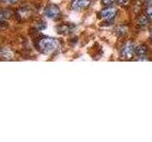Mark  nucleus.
<instances>
[{"instance_id":"obj_1","label":"nucleus","mask_w":152,"mask_h":142,"mask_svg":"<svg viewBox=\"0 0 152 142\" xmlns=\"http://www.w3.org/2000/svg\"><path fill=\"white\" fill-rule=\"evenodd\" d=\"M59 46V43L55 38L43 37L38 42V49L44 54H50L53 52Z\"/></svg>"},{"instance_id":"obj_2","label":"nucleus","mask_w":152,"mask_h":142,"mask_svg":"<svg viewBox=\"0 0 152 142\" xmlns=\"http://www.w3.org/2000/svg\"><path fill=\"white\" fill-rule=\"evenodd\" d=\"M135 47L136 46H134V43L132 41H128L125 43L121 49V56L123 58L130 59L133 54L135 53Z\"/></svg>"},{"instance_id":"obj_3","label":"nucleus","mask_w":152,"mask_h":142,"mask_svg":"<svg viewBox=\"0 0 152 142\" xmlns=\"http://www.w3.org/2000/svg\"><path fill=\"white\" fill-rule=\"evenodd\" d=\"M44 14L46 15V17L50 19H55V18H58L61 15V11L56 5L50 4L45 8Z\"/></svg>"},{"instance_id":"obj_4","label":"nucleus","mask_w":152,"mask_h":142,"mask_svg":"<svg viewBox=\"0 0 152 142\" xmlns=\"http://www.w3.org/2000/svg\"><path fill=\"white\" fill-rule=\"evenodd\" d=\"M116 14H117V9L114 8V7L108 6L106 9H102V11L100 12L99 15H100V17H101L102 19H104V20L111 21L112 19L116 16Z\"/></svg>"},{"instance_id":"obj_5","label":"nucleus","mask_w":152,"mask_h":142,"mask_svg":"<svg viewBox=\"0 0 152 142\" xmlns=\"http://www.w3.org/2000/svg\"><path fill=\"white\" fill-rule=\"evenodd\" d=\"M90 4V0H72L71 1V9L72 11H82Z\"/></svg>"},{"instance_id":"obj_6","label":"nucleus","mask_w":152,"mask_h":142,"mask_svg":"<svg viewBox=\"0 0 152 142\" xmlns=\"http://www.w3.org/2000/svg\"><path fill=\"white\" fill-rule=\"evenodd\" d=\"M138 61H146V54H147V49L145 45H139L135 47V53Z\"/></svg>"},{"instance_id":"obj_7","label":"nucleus","mask_w":152,"mask_h":142,"mask_svg":"<svg viewBox=\"0 0 152 142\" xmlns=\"http://www.w3.org/2000/svg\"><path fill=\"white\" fill-rule=\"evenodd\" d=\"M73 30V27L70 25V24H66V25H61L57 28V31L59 33H63V34H66V33H69L71 30Z\"/></svg>"},{"instance_id":"obj_8","label":"nucleus","mask_w":152,"mask_h":142,"mask_svg":"<svg viewBox=\"0 0 152 142\" xmlns=\"http://www.w3.org/2000/svg\"><path fill=\"white\" fill-rule=\"evenodd\" d=\"M1 57L3 59H11L12 57V53L9 49H2L1 50Z\"/></svg>"},{"instance_id":"obj_9","label":"nucleus","mask_w":152,"mask_h":142,"mask_svg":"<svg viewBox=\"0 0 152 142\" xmlns=\"http://www.w3.org/2000/svg\"><path fill=\"white\" fill-rule=\"evenodd\" d=\"M126 31H127V28L126 27H124V26H120V27H118L116 28V33L119 36L125 35L126 33Z\"/></svg>"},{"instance_id":"obj_10","label":"nucleus","mask_w":152,"mask_h":142,"mask_svg":"<svg viewBox=\"0 0 152 142\" xmlns=\"http://www.w3.org/2000/svg\"><path fill=\"white\" fill-rule=\"evenodd\" d=\"M149 20H150V19L148 18V16H147V15L146 16L145 15H142L139 19V24H140L141 26H145V25H147V24H148Z\"/></svg>"},{"instance_id":"obj_11","label":"nucleus","mask_w":152,"mask_h":142,"mask_svg":"<svg viewBox=\"0 0 152 142\" xmlns=\"http://www.w3.org/2000/svg\"><path fill=\"white\" fill-rule=\"evenodd\" d=\"M10 15H11V12H7L6 9H2V12H1V20H2V22L6 18H8V16H10Z\"/></svg>"},{"instance_id":"obj_12","label":"nucleus","mask_w":152,"mask_h":142,"mask_svg":"<svg viewBox=\"0 0 152 142\" xmlns=\"http://www.w3.org/2000/svg\"><path fill=\"white\" fill-rule=\"evenodd\" d=\"M146 15L148 16V18L150 20H152V5L151 6H148L146 9Z\"/></svg>"},{"instance_id":"obj_13","label":"nucleus","mask_w":152,"mask_h":142,"mask_svg":"<svg viewBox=\"0 0 152 142\" xmlns=\"http://www.w3.org/2000/svg\"><path fill=\"white\" fill-rule=\"evenodd\" d=\"M47 28V24L45 22H41L39 24H37V28L38 30H45Z\"/></svg>"},{"instance_id":"obj_14","label":"nucleus","mask_w":152,"mask_h":142,"mask_svg":"<svg viewBox=\"0 0 152 142\" xmlns=\"http://www.w3.org/2000/svg\"><path fill=\"white\" fill-rule=\"evenodd\" d=\"M114 1H115V0H102L103 4L106 5V6H110L111 4L114 3Z\"/></svg>"},{"instance_id":"obj_15","label":"nucleus","mask_w":152,"mask_h":142,"mask_svg":"<svg viewBox=\"0 0 152 142\" xmlns=\"http://www.w3.org/2000/svg\"><path fill=\"white\" fill-rule=\"evenodd\" d=\"M118 2L120 3L121 5H126L128 2V0H118Z\"/></svg>"},{"instance_id":"obj_16","label":"nucleus","mask_w":152,"mask_h":142,"mask_svg":"<svg viewBox=\"0 0 152 142\" xmlns=\"http://www.w3.org/2000/svg\"><path fill=\"white\" fill-rule=\"evenodd\" d=\"M4 2H6V3H10V4H12V3H15L17 0H3Z\"/></svg>"},{"instance_id":"obj_17","label":"nucleus","mask_w":152,"mask_h":142,"mask_svg":"<svg viewBox=\"0 0 152 142\" xmlns=\"http://www.w3.org/2000/svg\"><path fill=\"white\" fill-rule=\"evenodd\" d=\"M144 1H145L146 4H148L149 6H151V5H152V0H144Z\"/></svg>"},{"instance_id":"obj_18","label":"nucleus","mask_w":152,"mask_h":142,"mask_svg":"<svg viewBox=\"0 0 152 142\" xmlns=\"http://www.w3.org/2000/svg\"><path fill=\"white\" fill-rule=\"evenodd\" d=\"M149 38H150V40L152 41V28L149 30Z\"/></svg>"}]
</instances>
